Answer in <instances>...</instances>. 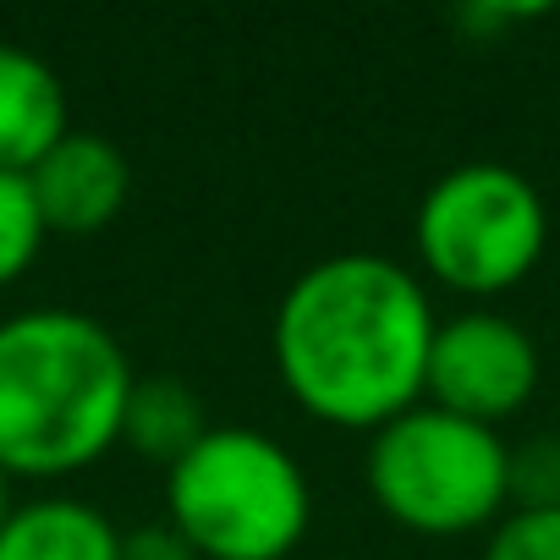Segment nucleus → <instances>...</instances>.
Wrapping results in <instances>:
<instances>
[{"label":"nucleus","mask_w":560,"mask_h":560,"mask_svg":"<svg viewBox=\"0 0 560 560\" xmlns=\"http://www.w3.org/2000/svg\"><path fill=\"white\" fill-rule=\"evenodd\" d=\"M511 500L522 505H560V434H533L511 445Z\"/></svg>","instance_id":"obj_13"},{"label":"nucleus","mask_w":560,"mask_h":560,"mask_svg":"<svg viewBox=\"0 0 560 560\" xmlns=\"http://www.w3.org/2000/svg\"><path fill=\"white\" fill-rule=\"evenodd\" d=\"M45 242V214L23 171H0V287L18 280Z\"/></svg>","instance_id":"obj_11"},{"label":"nucleus","mask_w":560,"mask_h":560,"mask_svg":"<svg viewBox=\"0 0 560 560\" xmlns=\"http://www.w3.org/2000/svg\"><path fill=\"white\" fill-rule=\"evenodd\" d=\"M434 330L429 292L407 264L385 253H330L287 287L269 347L298 407L374 434L423 401Z\"/></svg>","instance_id":"obj_1"},{"label":"nucleus","mask_w":560,"mask_h":560,"mask_svg":"<svg viewBox=\"0 0 560 560\" xmlns=\"http://www.w3.org/2000/svg\"><path fill=\"white\" fill-rule=\"evenodd\" d=\"M412 236L434 280L489 298L533 275L549 242V209L516 165L467 160L429 182Z\"/></svg>","instance_id":"obj_5"},{"label":"nucleus","mask_w":560,"mask_h":560,"mask_svg":"<svg viewBox=\"0 0 560 560\" xmlns=\"http://www.w3.org/2000/svg\"><path fill=\"white\" fill-rule=\"evenodd\" d=\"M533 385H538V347L516 319L494 308H467L456 319H440L429 347L423 401L494 429L500 418L527 407Z\"/></svg>","instance_id":"obj_6"},{"label":"nucleus","mask_w":560,"mask_h":560,"mask_svg":"<svg viewBox=\"0 0 560 560\" xmlns=\"http://www.w3.org/2000/svg\"><path fill=\"white\" fill-rule=\"evenodd\" d=\"M0 560H121V527L78 494H39L0 522Z\"/></svg>","instance_id":"obj_9"},{"label":"nucleus","mask_w":560,"mask_h":560,"mask_svg":"<svg viewBox=\"0 0 560 560\" xmlns=\"http://www.w3.org/2000/svg\"><path fill=\"white\" fill-rule=\"evenodd\" d=\"M209 412L198 401V390L176 374H149L132 385V401H127V423H121V440L132 451H143L149 462H182L203 434H209Z\"/></svg>","instance_id":"obj_10"},{"label":"nucleus","mask_w":560,"mask_h":560,"mask_svg":"<svg viewBox=\"0 0 560 560\" xmlns=\"http://www.w3.org/2000/svg\"><path fill=\"white\" fill-rule=\"evenodd\" d=\"M483 560H560V505L505 511L489 533Z\"/></svg>","instance_id":"obj_12"},{"label":"nucleus","mask_w":560,"mask_h":560,"mask_svg":"<svg viewBox=\"0 0 560 560\" xmlns=\"http://www.w3.org/2000/svg\"><path fill=\"white\" fill-rule=\"evenodd\" d=\"M28 187H34V203L45 214V231L89 236L121 214V203L132 192V165H127L121 143H110L105 132L72 127L28 171Z\"/></svg>","instance_id":"obj_7"},{"label":"nucleus","mask_w":560,"mask_h":560,"mask_svg":"<svg viewBox=\"0 0 560 560\" xmlns=\"http://www.w3.org/2000/svg\"><path fill=\"white\" fill-rule=\"evenodd\" d=\"M72 132L67 89L45 56L0 39V171H34Z\"/></svg>","instance_id":"obj_8"},{"label":"nucleus","mask_w":560,"mask_h":560,"mask_svg":"<svg viewBox=\"0 0 560 560\" xmlns=\"http://www.w3.org/2000/svg\"><path fill=\"white\" fill-rule=\"evenodd\" d=\"M165 511L203 560H287L308 533L314 489L275 434L214 423L165 467Z\"/></svg>","instance_id":"obj_3"},{"label":"nucleus","mask_w":560,"mask_h":560,"mask_svg":"<svg viewBox=\"0 0 560 560\" xmlns=\"http://www.w3.org/2000/svg\"><path fill=\"white\" fill-rule=\"evenodd\" d=\"M7 516H12V472L0 467V522H7Z\"/></svg>","instance_id":"obj_15"},{"label":"nucleus","mask_w":560,"mask_h":560,"mask_svg":"<svg viewBox=\"0 0 560 560\" xmlns=\"http://www.w3.org/2000/svg\"><path fill=\"white\" fill-rule=\"evenodd\" d=\"M121 560H203L176 522H143L121 533Z\"/></svg>","instance_id":"obj_14"},{"label":"nucleus","mask_w":560,"mask_h":560,"mask_svg":"<svg viewBox=\"0 0 560 560\" xmlns=\"http://www.w3.org/2000/svg\"><path fill=\"white\" fill-rule=\"evenodd\" d=\"M121 341L83 308H23L0 319V467L78 472L121 440L132 401Z\"/></svg>","instance_id":"obj_2"},{"label":"nucleus","mask_w":560,"mask_h":560,"mask_svg":"<svg viewBox=\"0 0 560 560\" xmlns=\"http://www.w3.org/2000/svg\"><path fill=\"white\" fill-rule=\"evenodd\" d=\"M369 489L412 533H472L500 522L511 500V445L500 429L445 412L434 401L407 407L369 440Z\"/></svg>","instance_id":"obj_4"}]
</instances>
